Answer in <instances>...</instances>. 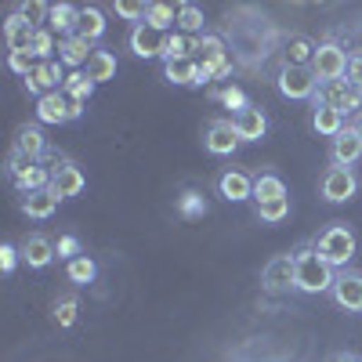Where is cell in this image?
Returning a JSON list of instances; mask_svg holds the SVG:
<instances>
[{
	"instance_id": "ffe728a7",
	"label": "cell",
	"mask_w": 362,
	"mask_h": 362,
	"mask_svg": "<svg viewBox=\"0 0 362 362\" xmlns=\"http://www.w3.org/2000/svg\"><path fill=\"white\" fill-rule=\"evenodd\" d=\"M15 153H22V156H29V160H44V153H47V138H44V131H40V124H22L18 131H15Z\"/></svg>"
},
{
	"instance_id": "d4e9b609",
	"label": "cell",
	"mask_w": 362,
	"mask_h": 362,
	"mask_svg": "<svg viewBox=\"0 0 362 362\" xmlns=\"http://www.w3.org/2000/svg\"><path fill=\"white\" fill-rule=\"evenodd\" d=\"M76 22H80V8L76 4H51V15H47V29L58 37H73L76 33Z\"/></svg>"
},
{
	"instance_id": "9c48e42d",
	"label": "cell",
	"mask_w": 362,
	"mask_h": 362,
	"mask_svg": "<svg viewBox=\"0 0 362 362\" xmlns=\"http://www.w3.org/2000/svg\"><path fill=\"white\" fill-rule=\"evenodd\" d=\"M329 293H334L337 308L358 315V312H362V272L341 268V272H337V283H334V290H329Z\"/></svg>"
},
{
	"instance_id": "30bf717a",
	"label": "cell",
	"mask_w": 362,
	"mask_h": 362,
	"mask_svg": "<svg viewBox=\"0 0 362 362\" xmlns=\"http://www.w3.org/2000/svg\"><path fill=\"white\" fill-rule=\"evenodd\" d=\"M261 283H264V290H272V293L293 290V283H297L293 254H276V257H272V261L264 264V272H261Z\"/></svg>"
},
{
	"instance_id": "836d02e7",
	"label": "cell",
	"mask_w": 362,
	"mask_h": 362,
	"mask_svg": "<svg viewBox=\"0 0 362 362\" xmlns=\"http://www.w3.org/2000/svg\"><path fill=\"white\" fill-rule=\"evenodd\" d=\"M254 214H257V221H264V225H279V221H286V218H290V196H283V199H268V203H254Z\"/></svg>"
},
{
	"instance_id": "e575fe53",
	"label": "cell",
	"mask_w": 362,
	"mask_h": 362,
	"mask_svg": "<svg viewBox=\"0 0 362 362\" xmlns=\"http://www.w3.org/2000/svg\"><path fill=\"white\" fill-rule=\"evenodd\" d=\"M203 8L196 4H177V33H185V37H199L203 33Z\"/></svg>"
},
{
	"instance_id": "f35d334b",
	"label": "cell",
	"mask_w": 362,
	"mask_h": 362,
	"mask_svg": "<svg viewBox=\"0 0 362 362\" xmlns=\"http://www.w3.org/2000/svg\"><path fill=\"white\" fill-rule=\"evenodd\" d=\"M8 69L11 73H18L22 80L37 69V58H33V51H8Z\"/></svg>"
},
{
	"instance_id": "b9f144b4",
	"label": "cell",
	"mask_w": 362,
	"mask_h": 362,
	"mask_svg": "<svg viewBox=\"0 0 362 362\" xmlns=\"http://www.w3.org/2000/svg\"><path fill=\"white\" fill-rule=\"evenodd\" d=\"M218 98H221V102H225L228 109H235V112H243V109L250 105V102H247V95H243V90H239L235 83H228V87L221 90V95H218Z\"/></svg>"
},
{
	"instance_id": "ac0fdd59",
	"label": "cell",
	"mask_w": 362,
	"mask_h": 362,
	"mask_svg": "<svg viewBox=\"0 0 362 362\" xmlns=\"http://www.w3.org/2000/svg\"><path fill=\"white\" fill-rule=\"evenodd\" d=\"M58 199L51 189H37V192H25L22 199H18V206H22V214L25 218H33V221H47L54 210H58Z\"/></svg>"
},
{
	"instance_id": "ee69618b",
	"label": "cell",
	"mask_w": 362,
	"mask_h": 362,
	"mask_svg": "<svg viewBox=\"0 0 362 362\" xmlns=\"http://www.w3.org/2000/svg\"><path fill=\"white\" fill-rule=\"evenodd\" d=\"M18 247H11V243H4V247H0V264H4V272H8V276H11V272H15V264H18Z\"/></svg>"
},
{
	"instance_id": "ab89813d",
	"label": "cell",
	"mask_w": 362,
	"mask_h": 362,
	"mask_svg": "<svg viewBox=\"0 0 362 362\" xmlns=\"http://www.w3.org/2000/svg\"><path fill=\"white\" fill-rule=\"evenodd\" d=\"M18 15L29 22V25H37V29H47V15H51V4H40V0H33V4H22Z\"/></svg>"
},
{
	"instance_id": "603a6c76",
	"label": "cell",
	"mask_w": 362,
	"mask_h": 362,
	"mask_svg": "<svg viewBox=\"0 0 362 362\" xmlns=\"http://www.w3.org/2000/svg\"><path fill=\"white\" fill-rule=\"evenodd\" d=\"M163 76L170 83H177V87H199L203 83L196 58H167V62H163Z\"/></svg>"
},
{
	"instance_id": "ba28073f",
	"label": "cell",
	"mask_w": 362,
	"mask_h": 362,
	"mask_svg": "<svg viewBox=\"0 0 362 362\" xmlns=\"http://www.w3.org/2000/svg\"><path fill=\"white\" fill-rule=\"evenodd\" d=\"M83 185H87V177H83L80 163H73V160H54V163H51V192H54L58 199L80 196Z\"/></svg>"
},
{
	"instance_id": "74e56055",
	"label": "cell",
	"mask_w": 362,
	"mask_h": 362,
	"mask_svg": "<svg viewBox=\"0 0 362 362\" xmlns=\"http://www.w3.org/2000/svg\"><path fill=\"white\" fill-rule=\"evenodd\" d=\"M54 51H58L54 33H51V29H37V37H33V58H37V62H51Z\"/></svg>"
},
{
	"instance_id": "7c38bea8",
	"label": "cell",
	"mask_w": 362,
	"mask_h": 362,
	"mask_svg": "<svg viewBox=\"0 0 362 362\" xmlns=\"http://www.w3.org/2000/svg\"><path fill=\"white\" fill-rule=\"evenodd\" d=\"M62 83H66V73L58 62H37V69L25 76V90L37 98L51 95V90H62Z\"/></svg>"
},
{
	"instance_id": "83f0119b",
	"label": "cell",
	"mask_w": 362,
	"mask_h": 362,
	"mask_svg": "<svg viewBox=\"0 0 362 362\" xmlns=\"http://www.w3.org/2000/svg\"><path fill=\"white\" fill-rule=\"evenodd\" d=\"M66 279H69L73 286H90V283L98 279V264H95V257L80 254V257L66 261Z\"/></svg>"
},
{
	"instance_id": "7402d4cb",
	"label": "cell",
	"mask_w": 362,
	"mask_h": 362,
	"mask_svg": "<svg viewBox=\"0 0 362 362\" xmlns=\"http://www.w3.org/2000/svg\"><path fill=\"white\" fill-rule=\"evenodd\" d=\"M33 37H37V25H29L18 11L8 15L4 22V40H8V51H33Z\"/></svg>"
},
{
	"instance_id": "d6986e66",
	"label": "cell",
	"mask_w": 362,
	"mask_h": 362,
	"mask_svg": "<svg viewBox=\"0 0 362 362\" xmlns=\"http://www.w3.org/2000/svg\"><path fill=\"white\" fill-rule=\"evenodd\" d=\"M22 261L29 264V268H47L51 261H54V243H51V239L47 235H40V232H33V235H25L22 239Z\"/></svg>"
},
{
	"instance_id": "8992f818",
	"label": "cell",
	"mask_w": 362,
	"mask_h": 362,
	"mask_svg": "<svg viewBox=\"0 0 362 362\" xmlns=\"http://www.w3.org/2000/svg\"><path fill=\"white\" fill-rule=\"evenodd\" d=\"M358 192V177H355V170L351 167H326L322 170V177H319V196L326 199V203H348L351 196Z\"/></svg>"
},
{
	"instance_id": "e0dca14e",
	"label": "cell",
	"mask_w": 362,
	"mask_h": 362,
	"mask_svg": "<svg viewBox=\"0 0 362 362\" xmlns=\"http://www.w3.org/2000/svg\"><path fill=\"white\" fill-rule=\"evenodd\" d=\"M312 131H315L319 138H329V141H334V138L344 131V112L334 109V105L312 102Z\"/></svg>"
},
{
	"instance_id": "8d00e7d4",
	"label": "cell",
	"mask_w": 362,
	"mask_h": 362,
	"mask_svg": "<svg viewBox=\"0 0 362 362\" xmlns=\"http://www.w3.org/2000/svg\"><path fill=\"white\" fill-rule=\"evenodd\" d=\"M177 214L185 218V221H196L206 214V199L199 192H185V196H177Z\"/></svg>"
},
{
	"instance_id": "6da1fadb",
	"label": "cell",
	"mask_w": 362,
	"mask_h": 362,
	"mask_svg": "<svg viewBox=\"0 0 362 362\" xmlns=\"http://www.w3.org/2000/svg\"><path fill=\"white\" fill-rule=\"evenodd\" d=\"M293 264H297V283H293L297 293L315 297V293H329V290H334L337 272H334V264H329V261L315 250V243L297 247V250H293Z\"/></svg>"
},
{
	"instance_id": "cb8c5ba5",
	"label": "cell",
	"mask_w": 362,
	"mask_h": 362,
	"mask_svg": "<svg viewBox=\"0 0 362 362\" xmlns=\"http://www.w3.org/2000/svg\"><path fill=\"white\" fill-rule=\"evenodd\" d=\"M90 54H95V47H90V40L80 37V33H73V37H66V40H58V58H62L66 66H73V69L87 66Z\"/></svg>"
},
{
	"instance_id": "7bdbcfd3",
	"label": "cell",
	"mask_w": 362,
	"mask_h": 362,
	"mask_svg": "<svg viewBox=\"0 0 362 362\" xmlns=\"http://www.w3.org/2000/svg\"><path fill=\"white\" fill-rule=\"evenodd\" d=\"M54 250H58V257H66V261H73V257H80V254H83V250H80V239H76V235H58Z\"/></svg>"
},
{
	"instance_id": "1f68e13d",
	"label": "cell",
	"mask_w": 362,
	"mask_h": 362,
	"mask_svg": "<svg viewBox=\"0 0 362 362\" xmlns=\"http://www.w3.org/2000/svg\"><path fill=\"white\" fill-rule=\"evenodd\" d=\"M76 315H80V297H76V293H62V297L51 305V319L62 326V329H69V326L76 322Z\"/></svg>"
},
{
	"instance_id": "f1b7e54d",
	"label": "cell",
	"mask_w": 362,
	"mask_h": 362,
	"mask_svg": "<svg viewBox=\"0 0 362 362\" xmlns=\"http://www.w3.org/2000/svg\"><path fill=\"white\" fill-rule=\"evenodd\" d=\"M76 33L80 37H87L90 44H95L102 33H105V11L102 8H95V4H87V8H80V22H76Z\"/></svg>"
},
{
	"instance_id": "5bb4252c",
	"label": "cell",
	"mask_w": 362,
	"mask_h": 362,
	"mask_svg": "<svg viewBox=\"0 0 362 362\" xmlns=\"http://www.w3.org/2000/svg\"><path fill=\"white\" fill-rule=\"evenodd\" d=\"M218 192L228 203H247V199H254V177L247 170H239V167H228L218 177Z\"/></svg>"
},
{
	"instance_id": "484cf974",
	"label": "cell",
	"mask_w": 362,
	"mask_h": 362,
	"mask_svg": "<svg viewBox=\"0 0 362 362\" xmlns=\"http://www.w3.org/2000/svg\"><path fill=\"white\" fill-rule=\"evenodd\" d=\"M315 51H319V44H315L312 37H305V33H293V37L286 40L283 58H286V66H312Z\"/></svg>"
},
{
	"instance_id": "f6af8a7d",
	"label": "cell",
	"mask_w": 362,
	"mask_h": 362,
	"mask_svg": "<svg viewBox=\"0 0 362 362\" xmlns=\"http://www.w3.org/2000/svg\"><path fill=\"white\" fill-rule=\"evenodd\" d=\"M348 80H351L355 87H362V51H355V54L348 58Z\"/></svg>"
},
{
	"instance_id": "277c9868",
	"label": "cell",
	"mask_w": 362,
	"mask_h": 362,
	"mask_svg": "<svg viewBox=\"0 0 362 362\" xmlns=\"http://www.w3.org/2000/svg\"><path fill=\"white\" fill-rule=\"evenodd\" d=\"M276 83H279V95L290 102H312L319 90V76L312 73V66H283Z\"/></svg>"
},
{
	"instance_id": "4316f807",
	"label": "cell",
	"mask_w": 362,
	"mask_h": 362,
	"mask_svg": "<svg viewBox=\"0 0 362 362\" xmlns=\"http://www.w3.org/2000/svg\"><path fill=\"white\" fill-rule=\"evenodd\" d=\"M83 73H87V80L90 83H105V80H116V54L112 51H95L90 54V62L83 66Z\"/></svg>"
},
{
	"instance_id": "5b68a950",
	"label": "cell",
	"mask_w": 362,
	"mask_h": 362,
	"mask_svg": "<svg viewBox=\"0 0 362 362\" xmlns=\"http://www.w3.org/2000/svg\"><path fill=\"white\" fill-rule=\"evenodd\" d=\"M312 102L334 105V109H341V112L348 116V112H358V109H362V87H355L348 76H341V80H326V83H319V90H315V98H312Z\"/></svg>"
},
{
	"instance_id": "52a82bcc",
	"label": "cell",
	"mask_w": 362,
	"mask_h": 362,
	"mask_svg": "<svg viewBox=\"0 0 362 362\" xmlns=\"http://www.w3.org/2000/svg\"><path fill=\"white\" fill-rule=\"evenodd\" d=\"M348 51L341 47V44H319V51H315V58H312V73L319 76V83H326V80H341V76H348Z\"/></svg>"
},
{
	"instance_id": "44dd1931",
	"label": "cell",
	"mask_w": 362,
	"mask_h": 362,
	"mask_svg": "<svg viewBox=\"0 0 362 362\" xmlns=\"http://www.w3.org/2000/svg\"><path fill=\"white\" fill-rule=\"evenodd\" d=\"M37 124H69V98L62 90L37 98Z\"/></svg>"
},
{
	"instance_id": "d6a6232c",
	"label": "cell",
	"mask_w": 362,
	"mask_h": 362,
	"mask_svg": "<svg viewBox=\"0 0 362 362\" xmlns=\"http://www.w3.org/2000/svg\"><path fill=\"white\" fill-rule=\"evenodd\" d=\"M15 189L25 196V192H37V189H51V167L44 163H33L18 181H15Z\"/></svg>"
},
{
	"instance_id": "bcb514c9",
	"label": "cell",
	"mask_w": 362,
	"mask_h": 362,
	"mask_svg": "<svg viewBox=\"0 0 362 362\" xmlns=\"http://www.w3.org/2000/svg\"><path fill=\"white\" fill-rule=\"evenodd\" d=\"M329 362H362V358H358V355H348V351H341V355H334Z\"/></svg>"
},
{
	"instance_id": "4dcf8cb0",
	"label": "cell",
	"mask_w": 362,
	"mask_h": 362,
	"mask_svg": "<svg viewBox=\"0 0 362 362\" xmlns=\"http://www.w3.org/2000/svg\"><path fill=\"white\" fill-rule=\"evenodd\" d=\"M145 22L153 25V29H160V33H167L170 25H177V8L167 4V0H153L148 11H145Z\"/></svg>"
},
{
	"instance_id": "4fadbf2b",
	"label": "cell",
	"mask_w": 362,
	"mask_h": 362,
	"mask_svg": "<svg viewBox=\"0 0 362 362\" xmlns=\"http://www.w3.org/2000/svg\"><path fill=\"white\" fill-rule=\"evenodd\" d=\"M203 145H206L210 156H232L239 148V134L232 127V119H214L203 134Z\"/></svg>"
},
{
	"instance_id": "7dc6e473",
	"label": "cell",
	"mask_w": 362,
	"mask_h": 362,
	"mask_svg": "<svg viewBox=\"0 0 362 362\" xmlns=\"http://www.w3.org/2000/svg\"><path fill=\"white\" fill-rule=\"evenodd\" d=\"M355 131H358V138H362V116L355 119Z\"/></svg>"
},
{
	"instance_id": "d590c367",
	"label": "cell",
	"mask_w": 362,
	"mask_h": 362,
	"mask_svg": "<svg viewBox=\"0 0 362 362\" xmlns=\"http://www.w3.org/2000/svg\"><path fill=\"white\" fill-rule=\"evenodd\" d=\"M62 95L66 98H76V102H87L90 95H95V83L87 80V73H69L66 83H62Z\"/></svg>"
},
{
	"instance_id": "f546056e",
	"label": "cell",
	"mask_w": 362,
	"mask_h": 362,
	"mask_svg": "<svg viewBox=\"0 0 362 362\" xmlns=\"http://www.w3.org/2000/svg\"><path fill=\"white\" fill-rule=\"evenodd\" d=\"M286 185L279 174H257L254 177V203H268V199H283Z\"/></svg>"
},
{
	"instance_id": "9a60e30c",
	"label": "cell",
	"mask_w": 362,
	"mask_h": 362,
	"mask_svg": "<svg viewBox=\"0 0 362 362\" xmlns=\"http://www.w3.org/2000/svg\"><path fill=\"white\" fill-rule=\"evenodd\" d=\"M232 127H235L239 141H261L268 131V116L257 105H247L243 112H232Z\"/></svg>"
},
{
	"instance_id": "60d3db41",
	"label": "cell",
	"mask_w": 362,
	"mask_h": 362,
	"mask_svg": "<svg viewBox=\"0 0 362 362\" xmlns=\"http://www.w3.org/2000/svg\"><path fill=\"white\" fill-rule=\"evenodd\" d=\"M112 11H116L119 18L145 22V11H148V4H141V0H116V4H112Z\"/></svg>"
},
{
	"instance_id": "3957f363",
	"label": "cell",
	"mask_w": 362,
	"mask_h": 362,
	"mask_svg": "<svg viewBox=\"0 0 362 362\" xmlns=\"http://www.w3.org/2000/svg\"><path fill=\"white\" fill-rule=\"evenodd\" d=\"M192 58L199 62V76H203V83H206V80H225V76L232 73V58H228L221 37H199Z\"/></svg>"
},
{
	"instance_id": "8fae6325",
	"label": "cell",
	"mask_w": 362,
	"mask_h": 362,
	"mask_svg": "<svg viewBox=\"0 0 362 362\" xmlns=\"http://www.w3.org/2000/svg\"><path fill=\"white\" fill-rule=\"evenodd\" d=\"M127 44H131V51H134L138 58H163V51H167V33L153 29L148 22H138V25L131 29Z\"/></svg>"
},
{
	"instance_id": "7a4b0ae2",
	"label": "cell",
	"mask_w": 362,
	"mask_h": 362,
	"mask_svg": "<svg viewBox=\"0 0 362 362\" xmlns=\"http://www.w3.org/2000/svg\"><path fill=\"white\" fill-rule=\"evenodd\" d=\"M355 232L344 225V221H334V225H326L319 235H315V250L334 264V268H348V261L355 257Z\"/></svg>"
},
{
	"instance_id": "2e32d148",
	"label": "cell",
	"mask_w": 362,
	"mask_h": 362,
	"mask_svg": "<svg viewBox=\"0 0 362 362\" xmlns=\"http://www.w3.org/2000/svg\"><path fill=\"white\" fill-rule=\"evenodd\" d=\"M329 156H334L337 167H355L362 160V138L355 127H344L334 141H329Z\"/></svg>"
}]
</instances>
